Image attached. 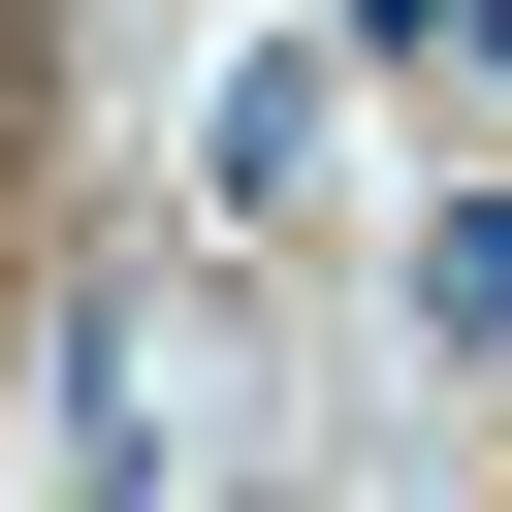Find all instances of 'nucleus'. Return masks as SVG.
I'll list each match as a JSON object with an SVG mask.
<instances>
[{
  "mask_svg": "<svg viewBox=\"0 0 512 512\" xmlns=\"http://www.w3.org/2000/svg\"><path fill=\"white\" fill-rule=\"evenodd\" d=\"M416 352H512V192H448V224H416Z\"/></svg>",
  "mask_w": 512,
  "mask_h": 512,
  "instance_id": "nucleus-1",
  "label": "nucleus"
}]
</instances>
